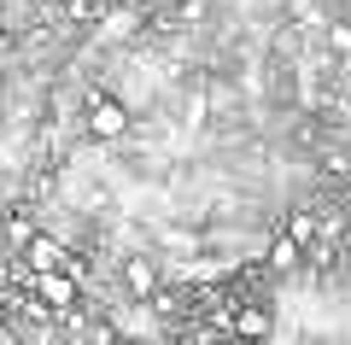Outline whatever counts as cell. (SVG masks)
Segmentation results:
<instances>
[{
    "mask_svg": "<svg viewBox=\"0 0 351 345\" xmlns=\"http://www.w3.org/2000/svg\"><path fill=\"white\" fill-rule=\"evenodd\" d=\"M82 123H88V135H94V141H123L129 135V106L117 94H94Z\"/></svg>",
    "mask_w": 351,
    "mask_h": 345,
    "instance_id": "cell-1",
    "label": "cell"
},
{
    "mask_svg": "<svg viewBox=\"0 0 351 345\" xmlns=\"http://www.w3.org/2000/svg\"><path fill=\"white\" fill-rule=\"evenodd\" d=\"M234 333L240 340H269V333H276V310L269 305H240L234 310Z\"/></svg>",
    "mask_w": 351,
    "mask_h": 345,
    "instance_id": "cell-4",
    "label": "cell"
},
{
    "mask_svg": "<svg viewBox=\"0 0 351 345\" xmlns=\"http://www.w3.org/2000/svg\"><path fill=\"white\" fill-rule=\"evenodd\" d=\"M36 235H41V228H36V222H29V217H24V211H12V217H6V240H12V246H18V252H24V246H29V240H36Z\"/></svg>",
    "mask_w": 351,
    "mask_h": 345,
    "instance_id": "cell-7",
    "label": "cell"
},
{
    "mask_svg": "<svg viewBox=\"0 0 351 345\" xmlns=\"http://www.w3.org/2000/svg\"><path fill=\"white\" fill-rule=\"evenodd\" d=\"M328 41H334V53H351V24H328Z\"/></svg>",
    "mask_w": 351,
    "mask_h": 345,
    "instance_id": "cell-8",
    "label": "cell"
},
{
    "mask_svg": "<svg viewBox=\"0 0 351 345\" xmlns=\"http://www.w3.org/2000/svg\"><path fill=\"white\" fill-rule=\"evenodd\" d=\"M299 263H304V252L293 246L287 235H276V240H269V270H276V275H287V270H299Z\"/></svg>",
    "mask_w": 351,
    "mask_h": 345,
    "instance_id": "cell-6",
    "label": "cell"
},
{
    "mask_svg": "<svg viewBox=\"0 0 351 345\" xmlns=\"http://www.w3.org/2000/svg\"><path fill=\"white\" fill-rule=\"evenodd\" d=\"M316 228H322V217L299 205V211H287V228H281V235H287L299 252H311V246H316Z\"/></svg>",
    "mask_w": 351,
    "mask_h": 345,
    "instance_id": "cell-5",
    "label": "cell"
},
{
    "mask_svg": "<svg viewBox=\"0 0 351 345\" xmlns=\"http://www.w3.org/2000/svg\"><path fill=\"white\" fill-rule=\"evenodd\" d=\"M29 293L47 310H76L82 305V281H76V275H29Z\"/></svg>",
    "mask_w": 351,
    "mask_h": 345,
    "instance_id": "cell-2",
    "label": "cell"
},
{
    "mask_svg": "<svg viewBox=\"0 0 351 345\" xmlns=\"http://www.w3.org/2000/svg\"><path fill=\"white\" fill-rule=\"evenodd\" d=\"M123 287H129V298H141V305H152V298L164 293V275H158V258H147V252H135V258L123 263Z\"/></svg>",
    "mask_w": 351,
    "mask_h": 345,
    "instance_id": "cell-3",
    "label": "cell"
}]
</instances>
